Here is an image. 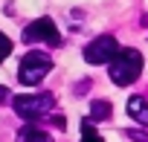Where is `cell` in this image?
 <instances>
[{
  "label": "cell",
  "instance_id": "1",
  "mask_svg": "<svg viewBox=\"0 0 148 142\" xmlns=\"http://www.w3.org/2000/svg\"><path fill=\"white\" fill-rule=\"evenodd\" d=\"M139 73H142V55H139V49L125 46V49H119L116 58L110 61V81L119 84V87L134 84V81L139 79Z\"/></svg>",
  "mask_w": 148,
  "mask_h": 142
},
{
  "label": "cell",
  "instance_id": "2",
  "mask_svg": "<svg viewBox=\"0 0 148 142\" xmlns=\"http://www.w3.org/2000/svg\"><path fill=\"white\" fill-rule=\"evenodd\" d=\"M12 107H15L18 116H23V119H29L35 125V119H44L47 113H52L55 96L52 93H23V96L12 99Z\"/></svg>",
  "mask_w": 148,
  "mask_h": 142
},
{
  "label": "cell",
  "instance_id": "3",
  "mask_svg": "<svg viewBox=\"0 0 148 142\" xmlns=\"http://www.w3.org/2000/svg\"><path fill=\"white\" fill-rule=\"evenodd\" d=\"M49 70H52V58L47 55V52H26L23 58H21V67H18V79H21V84H26V87H35V84H41L47 76H49Z\"/></svg>",
  "mask_w": 148,
  "mask_h": 142
},
{
  "label": "cell",
  "instance_id": "4",
  "mask_svg": "<svg viewBox=\"0 0 148 142\" xmlns=\"http://www.w3.org/2000/svg\"><path fill=\"white\" fill-rule=\"evenodd\" d=\"M119 52V44L113 35H99L96 41H90L84 46V61L87 64H110Z\"/></svg>",
  "mask_w": 148,
  "mask_h": 142
},
{
  "label": "cell",
  "instance_id": "5",
  "mask_svg": "<svg viewBox=\"0 0 148 142\" xmlns=\"http://www.w3.org/2000/svg\"><path fill=\"white\" fill-rule=\"evenodd\" d=\"M23 41H26V44L47 41L49 46H61V35H58V26L52 23V18H38V20H32V23L23 29Z\"/></svg>",
  "mask_w": 148,
  "mask_h": 142
},
{
  "label": "cell",
  "instance_id": "6",
  "mask_svg": "<svg viewBox=\"0 0 148 142\" xmlns=\"http://www.w3.org/2000/svg\"><path fill=\"white\" fill-rule=\"evenodd\" d=\"M128 116L139 125H148V99L145 96H131L128 99Z\"/></svg>",
  "mask_w": 148,
  "mask_h": 142
},
{
  "label": "cell",
  "instance_id": "7",
  "mask_svg": "<svg viewBox=\"0 0 148 142\" xmlns=\"http://www.w3.org/2000/svg\"><path fill=\"white\" fill-rule=\"evenodd\" d=\"M18 142H52V136H49L47 130L35 128V125H23V128L18 130Z\"/></svg>",
  "mask_w": 148,
  "mask_h": 142
},
{
  "label": "cell",
  "instance_id": "8",
  "mask_svg": "<svg viewBox=\"0 0 148 142\" xmlns=\"http://www.w3.org/2000/svg\"><path fill=\"white\" fill-rule=\"evenodd\" d=\"M110 110H113V107H110V102H102V99H96V102L90 104V116H87V119H90V122L110 119Z\"/></svg>",
  "mask_w": 148,
  "mask_h": 142
},
{
  "label": "cell",
  "instance_id": "9",
  "mask_svg": "<svg viewBox=\"0 0 148 142\" xmlns=\"http://www.w3.org/2000/svg\"><path fill=\"white\" fill-rule=\"evenodd\" d=\"M82 142H105V139L96 133V128H93L90 119H82Z\"/></svg>",
  "mask_w": 148,
  "mask_h": 142
},
{
  "label": "cell",
  "instance_id": "10",
  "mask_svg": "<svg viewBox=\"0 0 148 142\" xmlns=\"http://www.w3.org/2000/svg\"><path fill=\"white\" fill-rule=\"evenodd\" d=\"M9 52H12V41H9L3 32H0V64L6 61V55H9Z\"/></svg>",
  "mask_w": 148,
  "mask_h": 142
},
{
  "label": "cell",
  "instance_id": "11",
  "mask_svg": "<svg viewBox=\"0 0 148 142\" xmlns=\"http://www.w3.org/2000/svg\"><path fill=\"white\" fill-rule=\"evenodd\" d=\"M125 136H128V139H134V142H148V136H145V133H139V130H125Z\"/></svg>",
  "mask_w": 148,
  "mask_h": 142
},
{
  "label": "cell",
  "instance_id": "12",
  "mask_svg": "<svg viewBox=\"0 0 148 142\" xmlns=\"http://www.w3.org/2000/svg\"><path fill=\"white\" fill-rule=\"evenodd\" d=\"M52 125H55L58 130H64V128H67V122H64V116H52Z\"/></svg>",
  "mask_w": 148,
  "mask_h": 142
},
{
  "label": "cell",
  "instance_id": "13",
  "mask_svg": "<svg viewBox=\"0 0 148 142\" xmlns=\"http://www.w3.org/2000/svg\"><path fill=\"white\" fill-rule=\"evenodd\" d=\"M6 99H9V90H6L3 84H0V102H6Z\"/></svg>",
  "mask_w": 148,
  "mask_h": 142
}]
</instances>
